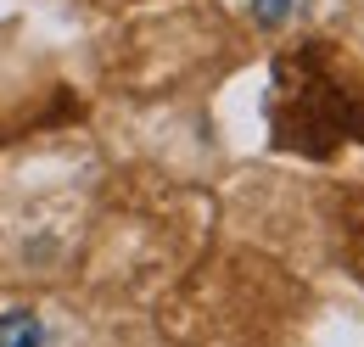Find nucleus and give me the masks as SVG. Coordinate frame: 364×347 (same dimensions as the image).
<instances>
[{
  "label": "nucleus",
  "instance_id": "1",
  "mask_svg": "<svg viewBox=\"0 0 364 347\" xmlns=\"http://www.w3.org/2000/svg\"><path fill=\"white\" fill-rule=\"evenodd\" d=\"M0 347H50L46 319L28 314V308H6L0 314Z\"/></svg>",
  "mask_w": 364,
  "mask_h": 347
}]
</instances>
